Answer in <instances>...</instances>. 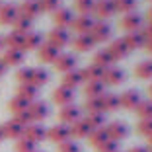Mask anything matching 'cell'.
<instances>
[{
	"label": "cell",
	"instance_id": "484cf974",
	"mask_svg": "<svg viewBox=\"0 0 152 152\" xmlns=\"http://www.w3.org/2000/svg\"><path fill=\"white\" fill-rule=\"evenodd\" d=\"M123 41H125V45H127V47H129V51L144 49V43H146V39H144L142 31H133V33H125V37H123Z\"/></svg>",
	"mask_w": 152,
	"mask_h": 152
},
{
	"label": "cell",
	"instance_id": "ba28073f",
	"mask_svg": "<svg viewBox=\"0 0 152 152\" xmlns=\"http://www.w3.org/2000/svg\"><path fill=\"white\" fill-rule=\"evenodd\" d=\"M47 140L55 142L57 146L61 142H64V140H70V129H68V125L58 123V125H53L51 129H47Z\"/></svg>",
	"mask_w": 152,
	"mask_h": 152
},
{
	"label": "cell",
	"instance_id": "be15d7a7",
	"mask_svg": "<svg viewBox=\"0 0 152 152\" xmlns=\"http://www.w3.org/2000/svg\"><path fill=\"white\" fill-rule=\"evenodd\" d=\"M150 2H152V0H150Z\"/></svg>",
	"mask_w": 152,
	"mask_h": 152
},
{
	"label": "cell",
	"instance_id": "9f6ffc18",
	"mask_svg": "<svg viewBox=\"0 0 152 152\" xmlns=\"http://www.w3.org/2000/svg\"><path fill=\"white\" fill-rule=\"evenodd\" d=\"M4 49V39H2V35H0V51Z\"/></svg>",
	"mask_w": 152,
	"mask_h": 152
},
{
	"label": "cell",
	"instance_id": "91938a15",
	"mask_svg": "<svg viewBox=\"0 0 152 152\" xmlns=\"http://www.w3.org/2000/svg\"><path fill=\"white\" fill-rule=\"evenodd\" d=\"M146 148H148V152H152V144H148V146H146Z\"/></svg>",
	"mask_w": 152,
	"mask_h": 152
},
{
	"label": "cell",
	"instance_id": "6da1fadb",
	"mask_svg": "<svg viewBox=\"0 0 152 152\" xmlns=\"http://www.w3.org/2000/svg\"><path fill=\"white\" fill-rule=\"evenodd\" d=\"M111 33H113V29H111V26H109L107 22H96L94 26H92V29H90L88 35L94 39L96 45H99V43L111 41Z\"/></svg>",
	"mask_w": 152,
	"mask_h": 152
},
{
	"label": "cell",
	"instance_id": "7dc6e473",
	"mask_svg": "<svg viewBox=\"0 0 152 152\" xmlns=\"http://www.w3.org/2000/svg\"><path fill=\"white\" fill-rule=\"evenodd\" d=\"M137 131H139V134H142V137L148 139L152 134V119H140L137 123Z\"/></svg>",
	"mask_w": 152,
	"mask_h": 152
},
{
	"label": "cell",
	"instance_id": "f6af8a7d",
	"mask_svg": "<svg viewBox=\"0 0 152 152\" xmlns=\"http://www.w3.org/2000/svg\"><path fill=\"white\" fill-rule=\"evenodd\" d=\"M37 2H39L41 12L53 14V12H57V10L61 8V0H37Z\"/></svg>",
	"mask_w": 152,
	"mask_h": 152
},
{
	"label": "cell",
	"instance_id": "7bdbcfd3",
	"mask_svg": "<svg viewBox=\"0 0 152 152\" xmlns=\"http://www.w3.org/2000/svg\"><path fill=\"white\" fill-rule=\"evenodd\" d=\"M35 150H37V144L31 142L29 139H26V137L16 140V152H35Z\"/></svg>",
	"mask_w": 152,
	"mask_h": 152
},
{
	"label": "cell",
	"instance_id": "60d3db41",
	"mask_svg": "<svg viewBox=\"0 0 152 152\" xmlns=\"http://www.w3.org/2000/svg\"><path fill=\"white\" fill-rule=\"evenodd\" d=\"M134 111H137L139 119H152V99H142Z\"/></svg>",
	"mask_w": 152,
	"mask_h": 152
},
{
	"label": "cell",
	"instance_id": "ffe728a7",
	"mask_svg": "<svg viewBox=\"0 0 152 152\" xmlns=\"http://www.w3.org/2000/svg\"><path fill=\"white\" fill-rule=\"evenodd\" d=\"M18 12H20V16H23L27 20H35L41 14L39 2L37 0H22V4H18Z\"/></svg>",
	"mask_w": 152,
	"mask_h": 152
},
{
	"label": "cell",
	"instance_id": "ac0fdd59",
	"mask_svg": "<svg viewBox=\"0 0 152 152\" xmlns=\"http://www.w3.org/2000/svg\"><path fill=\"white\" fill-rule=\"evenodd\" d=\"M23 137L29 139L31 142H41V140H47V129H45L41 123H31L23 129Z\"/></svg>",
	"mask_w": 152,
	"mask_h": 152
},
{
	"label": "cell",
	"instance_id": "9a60e30c",
	"mask_svg": "<svg viewBox=\"0 0 152 152\" xmlns=\"http://www.w3.org/2000/svg\"><path fill=\"white\" fill-rule=\"evenodd\" d=\"M94 23H96V20L92 16H74V20L70 23V29L76 31V35H86V33H90Z\"/></svg>",
	"mask_w": 152,
	"mask_h": 152
},
{
	"label": "cell",
	"instance_id": "f546056e",
	"mask_svg": "<svg viewBox=\"0 0 152 152\" xmlns=\"http://www.w3.org/2000/svg\"><path fill=\"white\" fill-rule=\"evenodd\" d=\"M80 74L84 82H99L103 76V70L99 66H96V64H88V66L80 68Z\"/></svg>",
	"mask_w": 152,
	"mask_h": 152
},
{
	"label": "cell",
	"instance_id": "8992f818",
	"mask_svg": "<svg viewBox=\"0 0 152 152\" xmlns=\"http://www.w3.org/2000/svg\"><path fill=\"white\" fill-rule=\"evenodd\" d=\"M27 113H29L33 123H41V121H45L49 117V105L43 99H35V102H31L27 105Z\"/></svg>",
	"mask_w": 152,
	"mask_h": 152
},
{
	"label": "cell",
	"instance_id": "94428289",
	"mask_svg": "<svg viewBox=\"0 0 152 152\" xmlns=\"http://www.w3.org/2000/svg\"><path fill=\"white\" fill-rule=\"evenodd\" d=\"M35 152H43V150H35Z\"/></svg>",
	"mask_w": 152,
	"mask_h": 152
},
{
	"label": "cell",
	"instance_id": "bcb514c9",
	"mask_svg": "<svg viewBox=\"0 0 152 152\" xmlns=\"http://www.w3.org/2000/svg\"><path fill=\"white\" fill-rule=\"evenodd\" d=\"M57 152H82V146L76 140H64V142H61L57 146Z\"/></svg>",
	"mask_w": 152,
	"mask_h": 152
},
{
	"label": "cell",
	"instance_id": "f35d334b",
	"mask_svg": "<svg viewBox=\"0 0 152 152\" xmlns=\"http://www.w3.org/2000/svg\"><path fill=\"white\" fill-rule=\"evenodd\" d=\"M84 119H86V123L92 127V131L107 125V123H105V113H88Z\"/></svg>",
	"mask_w": 152,
	"mask_h": 152
},
{
	"label": "cell",
	"instance_id": "83f0119b",
	"mask_svg": "<svg viewBox=\"0 0 152 152\" xmlns=\"http://www.w3.org/2000/svg\"><path fill=\"white\" fill-rule=\"evenodd\" d=\"M92 64H96V66H99L102 70H105V68L113 66L115 64V61L111 58V55L107 53V49H99L94 53V58H92Z\"/></svg>",
	"mask_w": 152,
	"mask_h": 152
},
{
	"label": "cell",
	"instance_id": "680465c9",
	"mask_svg": "<svg viewBox=\"0 0 152 152\" xmlns=\"http://www.w3.org/2000/svg\"><path fill=\"white\" fill-rule=\"evenodd\" d=\"M148 144H152V134H150V137H148Z\"/></svg>",
	"mask_w": 152,
	"mask_h": 152
},
{
	"label": "cell",
	"instance_id": "7402d4cb",
	"mask_svg": "<svg viewBox=\"0 0 152 152\" xmlns=\"http://www.w3.org/2000/svg\"><path fill=\"white\" fill-rule=\"evenodd\" d=\"M68 129H70V139H88L90 133H92V127L86 123L84 117L74 121L72 125H68Z\"/></svg>",
	"mask_w": 152,
	"mask_h": 152
},
{
	"label": "cell",
	"instance_id": "d6986e66",
	"mask_svg": "<svg viewBox=\"0 0 152 152\" xmlns=\"http://www.w3.org/2000/svg\"><path fill=\"white\" fill-rule=\"evenodd\" d=\"M23 58H26V53L20 49H4V53H2V57H0V61L6 64V68L8 66H22Z\"/></svg>",
	"mask_w": 152,
	"mask_h": 152
},
{
	"label": "cell",
	"instance_id": "4fadbf2b",
	"mask_svg": "<svg viewBox=\"0 0 152 152\" xmlns=\"http://www.w3.org/2000/svg\"><path fill=\"white\" fill-rule=\"evenodd\" d=\"M2 133H4V139H12V140H18V139H22L23 137V129L26 127L22 125V123H18V121L14 119H8L6 123H2Z\"/></svg>",
	"mask_w": 152,
	"mask_h": 152
},
{
	"label": "cell",
	"instance_id": "5b68a950",
	"mask_svg": "<svg viewBox=\"0 0 152 152\" xmlns=\"http://www.w3.org/2000/svg\"><path fill=\"white\" fill-rule=\"evenodd\" d=\"M119 27L123 29V31H127V33L140 31V29L144 27V20H142V16H139L137 12H131V14H125V16L121 18Z\"/></svg>",
	"mask_w": 152,
	"mask_h": 152
},
{
	"label": "cell",
	"instance_id": "8d00e7d4",
	"mask_svg": "<svg viewBox=\"0 0 152 152\" xmlns=\"http://www.w3.org/2000/svg\"><path fill=\"white\" fill-rule=\"evenodd\" d=\"M12 27H14V31L26 35V33L33 31V20H27V18H23V16H18V20L12 23Z\"/></svg>",
	"mask_w": 152,
	"mask_h": 152
},
{
	"label": "cell",
	"instance_id": "7c38bea8",
	"mask_svg": "<svg viewBox=\"0 0 152 152\" xmlns=\"http://www.w3.org/2000/svg\"><path fill=\"white\" fill-rule=\"evenodd\" d=\"M142 102V98H140V92L139 90H125L123 94L119 96V103L123 109H129V111H134L137 109V105Z\"/></svg>",
	"mask_w": 152,
	"mask_h": 152
},
{
	"label": "cell",
	"instance_id": "cb8c5ba5",
	"mask_svg": "<svg viewBox=\"0 0 152 152\" xmlns=\"http://www.w3.org/2000/svg\"><path fill=\"white\" fill-rule=\"evenodd\" d=\"M80 84H84V80H82V74H80V70H78V68H74V70L63 74V78H61V86H64V88L76 90Z\"/></svg>",
	"mask_w": 152,
	"mask_h": 152
},
{
	"label": "cell",
	"instance_id": "ee69618b",
	"mask_svg": "<svg viewBox=\"0 0 152 152\" xmlns=\"http://www.w3.org/2000/svg\"><path fill=\"white\" fill-rule=\"evenodd\" d=\"M31 70H33V66H20L18 72H16V80H18L20 84H29V80H31Z\"/></svg>",
	"mask_w": 152,
	"mask_h": 152
},
{
	"label": "cell",
	"instance_id": "ab89813d",
	"mask_svg": "<svg viewBox=\"0 0 152 152\" xmlns=\"http://www.w3.org/2000/svg\"><path fill=\"white\" fill-rule=\"evenodd\" d=\"M82 109L86 111V115H88V113H103L102 99L99 98H88L84 102V105H82Z\"/></svg>",
	"mask_w": 152,
	"mask_h": 152
},
{
	"label": "cell",
	"instance_id": "3957f363",
	"mask_svg": "<svg viewBox=\"0 0 152 152\" xmlns=\"http://www.w3.org/2000/svg\"><path fill=\"white\" fill-rule=\"evenodd\" d=\"M70 41H72L70 31H68V29H63V27H53V29L47 33V43L53 45V47H57V49L66 47Z\"/></svg>",
	"mask_w": 152,
	"mask_h": 152
},
{
	"label": "cell",
	"instance_id": "836d02e7",
	"mask_svg": "<svg viewBox=\"0 0 152 152\" xmlns=\"http://www.w3.org/2000/svg\"><path fill=\"white\" fill-rule=\"evenodd\" d=\"M134 76H137L139 80H150L152 78V58L140 61V63L134 66Z\"/></svg>",
	"mask_w": 152,
	"mask_h": 152
},
{
	"label": "cell",
	"instance_id": "d590c367",
	"mask_svg": "<svg viewBox=\"0 0 152 152\" xmlns=\"http://www.w3.org/2000/svg\"><path fill=\"white\" fill-rule=\"evenodd\" d=\"M105 140H109V137H107V131H105V127H99V129H94L92 133H90V137H88V142L92 144L94 148H98L102 142H105Z\"/></svg>",
	"mask_w": 152,
	"mask_h": 152
},
{
	"label": "cell",
	"instance_id": "b9f144b4",
	"mask_svg": "<svg viewBox=\"0 0 152 152\" xmlns=\"http://www.w3.org/2000/svg\"><path fill=\"white\" fill-rule=\"evenodd\" d=\"M27 105H29L27 102H23V99L18 98V96H14V98L8 102V111H12L14 115H18V113H22L23 109H27Z\"/></svg>",
	"mask_w": 152,
	"mask_h": 152
},
{
	"label": "cell",
	"instance_id": "5bb4252c",
	"mask_svg": "<svg viewBox=\"0 0 152 152\" xmlns=\"http://www.w3.org/2000/svg\"><path fill=\"white\" fill-rule=\"evenodd\" d=\"M51 98H53V102L57 103V105L64 107V105H70V103H74L76 94H74V90H70V88L58 86V88L53 90V96H51Z\"/></svg>",
	"mask_w": 152,
	"mask_h": 152
},
{
	"label": "cell",
	"instance_id": "816d5d0a",
	"mask_svg": "<svg viewBox=\"0 0 152 152\" xmlns=\"http://www.w3.org/2000/svg\"><path fill=\"white\" fill-rule=\"evenodd\" d=\"M8 70V68H6V64L2 63V61H0V78H2V76H4V72Z\"/></svg>",
	"mask_w": 152,
	"mask_h": 152
},
{
	"label": "cell",
	"instance_id": "11a10c76",
	"mask_svg": "<svg viewBox=\"0 0 152 152\" xmlns=\"http://www.w3.org/2000/svg\"><path fill=\"white\" fill-rule=\"evenodd\" d=\"M4 140H6L4 139V133H2V127H0V142H4Z\"/></svg>",
	"mask_w": 152,
	"mask_h": 152
},
{
	"label": "cell",
	"instance_id": "2e32d148",
	"mask_svg": "<svg viewBox=\"0 0 152 152\" xmlns=\"http://www.w3.org/2000/svg\"><path fill=\"white\" fill-rule=\"evenodd\" d=\"M76 63H78L76 55H72V53H61L53 64H55V68H57L58 72L66 74V72H70V70H74V68H76Z\"/></svg>",
	"mask_w": 152,
	"mask_h": 152
},
{
	"label": "cell",
	"instance_id": "277c9868",
	"mask_svg": "<svg viewBox=\"0 0 152 152\" xmlns=\"http://www.w3.org/2000/svg\"><path fill=\"white\" fill-rule=\"evenodd\" d=\"M105 131H107L109 140H115V142H121L129 137V125L125 121H111L105 125Z\"/></svg>",
	"mask_w": 152,
	"mask_h": 152
},
{
	"label": "cell",
	"instance_id": "52a82bcc",
	"mask_svg": "<svg viewBox=\"0 0 152 152\" xmlns=\"http://www.w3.org/2000/svg\"><path fill=\"white\" fill-rule=\"evenodd\" d=\"M105 49H107V53L111 55V58L113 61H123V58H127L129 57V47H127L125 45V41H123V37H117V39H111L109 41V45L107 47H105Z\"/></svg>",
	"mask_w": 152,
	"mask_h": 152
},
{
	"label": "cell",
	"instance_id": "4dcf8cb0",
	"mask_svg": "<svg viewBox=\"0 0 152 152\" xmlns=\"http://www.w3.org/2000/svg\"><path fill=\"white\" fill-rule=\"evenodd\" d=\"M4 39V49H20L22 51V45H23V33H18V31H10L8 35L2 37Z\"/></svg>",
	"mask_w": 152,
	"mask_h": 152
},
{
	"label": "cell",
	"instance_id": "d6a6232c",
	"mask_svg": "<svg viewBox=\"0 0 152 152\" xmlns=\"http://www.w3.org/2000/svg\"><path fill=\"white\" fill-rule=\"evenodd\" d=\"M47 82H49V72L45 70V68H41V66H33L29 84L35 86V88H41V86H45Z\"/></svg>",
	"mask_w": 152,
	"mask_h": 152
},
{
	"label": "cell",
	"instance_id": "f5cc1de1",
	"mask_svg": "<svg viewBox=\"0 0 152 152\" xmlns=\"http://www.w3.org/2000/svg\"><path fill=\"white\" fill-rule=\"evenodd\" d=\"M144 49H146L148 53L152 55V39H150V41H146V43H144Z\"/></svg>",
	"mask_w": 152,
	"mask_h": 152
},
{
	"label": "cell",
	"instance_id": "d4e9b609",
	"mask_svg": "<svg viewBox=\"0 0 152 152\" xmlns=\"http://www.w3.org/2000/svg\"><path fill=\"white\" fill-rule=\"evenodd\" d=\"M72 47H74L78 53H90V51H94L96 43H94V39L86 33V35H76L74 39H72Z\"/></svg>",
	"mask_w": 152,
	"mask_h": 152
},
{
	"label": "cell",
	"instance_id": "db71d44e",
	"mask_svg": "<svg viewBox=\"0 0 152 152\" xmlns=\"http://www.w3.org/2000/svg\"><path fill=\"white\" fill-rule=\"evenodd\" d=\"M146 22H148V23H152V6L148 8V12H146Z\"/></svg>",
	"mask_w": 152,
	"mask_h": 152
},
{
	"label": "cell",
	"instance_id": "4316f807",
	"mask_svg": "<svg viewBox=\"0 0 152 152\" xmlns=\"http://www.w3.org/2000/svg\"><path fill=\"white\" fill-rule=\"evenodd\" d=\"M99 99H102L103 113H113V111H117V109L121 107V103H119V96L113 94V92H105V94H103Z\"/></svg>",
	"mask_w": 152,
	"mask_h": 152
},
{
	"label": "cell",
	"instance_id": "7a4b0ae2",
	"mask_svg": "<svg viewBox=\"0 0 152 152\" xmlns=\"http://www.w3.org/2000/svg\"><path fill=\"white\" fill-rule=\"evenodd\" d=\"M111 16H115V6H113V0H96L92 18H94L96 22H105V20H109Z\"/></svg>",
	"mask_w": 152,
	"mask_h": 152
},
{
	"label": "cell",
	"instance_id": "30bf717a",
	"mask_svg": "<svg viewBox=\"0 0 152 152\" xmlns=\"http://www.w3.org/2000/svg\"><path fill=\"white\" fill-rule=\"evenodd\" d=\"M20 12H18V4L14 2H2L0 4V23L2 26H12L18 20Z\"/></svg>",
	"mask_w": 152,
	"mask_h": 152
},
{
	"label": "cell",
	"instance_id": "681fc988",
	"mask_svg": "<svg viewBox=\"0 0 152 152\" xmlns=\"http://www.w3.org/2000/svg\"><path fill=\"white\" fill-rule=\"evenodd\" d=\"M140 31H142L144 39H146V41H150V39H152V23H146V26H144L142 29H140Z\"/></svg>",
	"mask_w": 152,
	"mask_h": 152
},
{
	"label": "cell",
	"instance_id": "f907efd6",
	"mask_svg": "<svg viewBox=\"0 0 152 152\" xmlns=\"http://www.w3.org/2000/svg\"><path fill=\"white\" fill-rule=\"evenodd\" d=\"M127 152H148V148L146 146H131Z\"/></svg>",
	"mask_w": 152,
	"mask_h": 152
},
{
	"label": "cell",
	"instance_id": "e0dca14e",
	"mask_svg": "<svg viewBox=\"0 0 152 152\" xmlns=\"http://www.w3.org/2000/svg\"><path fill=\"white\" fill-rule=\"evenodd\" d=\"M72 20H74V14H72L70 8L61 6L57 12H53V23H55V27L68 29V27H70V23H72Z\"/></svg>",
	"mask_w": 152,
	"mask_h": 152
},
{
	"label": "cell",
	"instance_id": "8fae6325",
	"mask_svg": "<svg viewBox=\"0 0 152 152\" xmlns=\"http://www.w3.org/2000/svg\"><path fill=\"white\" fill-rule=\"evenodd\" d=\"M58 119H61L63 125H72L74 121L82 119V107H78L74 103L64 105V107H61V111H58Z\"/></svg>",
	"mask_w": 152,
	"mask_h": 152
},
{
	"label": "cell",
	"instance_id": "74e56055",
	"mask_svg": "<svg viewBox=\"0 0 152 152\" xmlns=\"http://www.w3.org/2000/svg\"><path fill=\"white\" fill-rule=\"evenodd\" d=\"M96 0H74V8L80 16H92Z\"/></svg>",
	"mask_w": 152,
	"mask_h": 152
},
{
	"label": "cell",
	"instance_id": "9c48e42d",
	"mask_svg": "<svg viewBox=\"0 0 152 152\" xmlns=\"http://www.w3.org/2000/svg\"><path fill=\"white\" fill-rule=\"evenodd\" d=\"M102 82H103V86H119V84H123V82H125V70L113 64V66H109V68L103 70Z\"/></svg>",
	"mask_w": 152,
	"mask_h": 152
},
{
	"label": "cell",
	"instance_id": "e575fe53",
	"mask_svg": "<svg viewBox=\"0 0 152 152\" xmlns=\"http://www.w3.org/2000/svg\"><path fill=\"white\" fill-rule=\"evenodd\" d=\"M113 6H115V14H131L137 10L139 6V0H113Z\"/></svg>",
	"mask_w": 152,
	"mask_h": 152
},
{
	"label": "cell",
	"instance_id": "6f0895ef",
	"mask_svg": "<svg viewBox=\"0 0 152 152\" xmlns=\"http://www.w3.org/2000/svg\"><path fill=\"white\" fill-rule=\"evenodd\" d=\"M148 94H150V98H148V99H152V82H150V86H148Z\"/></svg>",
	"mask_w": 152,
	"mask_h": 152
},
{
	"label": "cell",
	"instance_id": "44dd1931",
	"mask_svg": "<svg viewBox=\"0 0 152 152\" xmlns=\"http://www.w3.org/2000/svg\"><path fill=\"white\" fill-rule=\"evenodd\" d=\"M58 55H61V49H57V47L49 45L47 41H45L39 49H37V58H39V63H51V64H53L55 61H57Z\"/></svg>",
	"mask_w": 152,
	"mask_h": 152
},
{
	"label": "cell",
	"instance_id": "c3c4849f",
	"mask_svg": "<svg viewBox=\"0 0 152 152\" xmlns=\"http://www.w3.org/2000/svg\"><path fill=\"white\" fill-rule=\"evenodd\" d=\"M96 150L98 152H119V142H115V140H105V142H102Z\"/></svg>",
	"mask_w": 152,
	"mask_h": 152
},
{
	"label": "cell",
	"instance_id": "6125c7cd",
	"mask_svg": "<svg viewBox=\"0 0 152 152\" xmlns=\"http://www.w3.org/2000/svg\"><path fill=\"white\" fill-rule=\"evenodd\" d=\"M0 4H2V2H0Z\"/></svg>",
	"mask_w": 152,
	"mask_h": 152
},
{
	"label": "cell",
	"instance_id": "f1b7e54d",
	"mask_svg": "<svg viewBox=\"0 0 152 152\" xmlns=\"http://www.w3.org/2000/svg\"><path fill=\"white\" fill-rule=\"evenodd\" d=\"M16 96L22 98L23 102L31 103V102H35V99H39V98H37V96H39V88H35V86H31V84H20Z\"/></svg>",
	"mask_w": 152,
	"mask_h": 152
},
{
	"label": "cell",
	"instance_id": "603a6c76",
	"mask_svg": "<svg viewBox=\"0 0 152 152\" xmlns=\"http://www.w3.org/2000/svg\"><path fill=\"white\" fill-rule=\"evenodd\" d=\"M43 43H45V41H43V37H41V33L29 31V33H26V35H23L22 51H23V53H26V51H37Z\"/></svg>",
	"mask_w": 152,
	"mask_h": 152
},
{
	"label": "cell",
	"instance_id": "1f68e13d",
	"mask_svg": "<svg viewBox=\"0 0 152 152\" xmlns=\"http://www.w3.org/2000/svg\"><path fill=\"white\" fill-rule=\"evenodd\" d=\"M84 94H86V99L88 98H102L105 94V86L103 82H86L84 84Z\"/></svg>",
	"mask_w": 152,
	"mask_h": 152
}]
</instances>
